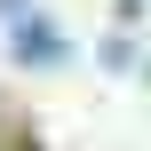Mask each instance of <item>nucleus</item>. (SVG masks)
Here are the masks:
<instances>
[{"label": "nucleus", "instance_id": "obj_1", "mask_svg": "<svg viewBox=\"0 0 151 151\" xmlns=\"http://www.w3.org/2000/svg\"><path fill=\"white\" fill-rule=\"evenodd\" d=\"M16 56H24V64H64V32L40 24V16H24V24H16Z\"/></svg>", "mask_w": 151, "mask_h": 151}]
</instances>
